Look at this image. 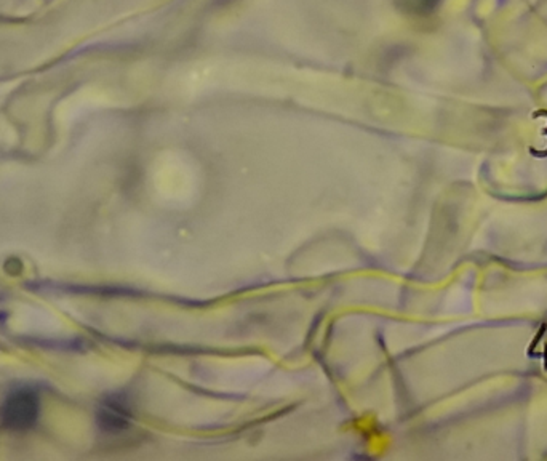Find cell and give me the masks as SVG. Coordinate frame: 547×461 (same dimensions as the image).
<instances>
[{
    "label": "cell",
    "mask_w": 547,
    "mask_h": 461,
    "mask_svg": "<svg viewBox=\"0 0 547 461\" xmlns=\"http://www.w3.org/2000/svg\"><path fill=\"white\" fill-rule=\"evenodd\" d=\"M545 330H547V325L545 324H542L541 325V328H539V332H538V335H536L534 338H533V341H531V344H530V351H528V356L533 353V349L536 348V346H538L539 344V341H541V338L544 336V333H545Z\"/></svg>",
    "instance_id": "4"
},
{
    "label": "cell",
    "mask_w": 547,
    "mask_h": 461,
    "mask_svg": "<svg viewBox=\"0 0 547 461\" xmlns=\"http://www.w3.org/2000/svg\"><path fill=\"white\" fill-rule=\"evenodd\" d=\"M394 4L405 15L424 18L437 12L442 0H394Z\"/></svg>",
    "instance_id": "2"
},
{
    "label": "cell",
    "mask_w": 547,
    "mask_h": 461,
    "mask_svg": "<svg viewBox=\"0 0 547 461\" xmlns=\"http://www.w3.org/2000/svg\"><path fill=\"white\" fill-rule=\"evenodd\" d=\"M40 413V399L32 389H16L0 405V425L10 431H27Z\"/></svg>",
    "instance_id": "1"
},
{
    "label": "cell",
    "mask_w": 547,
    "mask_h": 461,
    "mask_svg": "<svg viewBox=\"0 0 547 461\" xmlns=\"http://www.w3.org/2000/svg\"><path fill=\"white\" fill-rule=\"evenodd\" d=\"M99 425L107 431H117L127 425L125 410L117 402H107L99 408Z\"/></svg>",
    "instance_id": "3"
},
{
    "label": "cell",
    "mask_w": 547,
    "mask_h": 461,
    "mask_svg": "<svg viewBox=\"0 0 547 461\" xmlns=\"http://www.w3.org/2000/svg\"><path fill=\"white\" fill-rule=\"evenodd\" d=\"M544 346V370H547V343Z\"/></svg>",
    "instance_id": "5"
}]
</instances>
